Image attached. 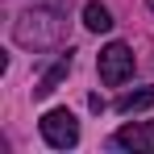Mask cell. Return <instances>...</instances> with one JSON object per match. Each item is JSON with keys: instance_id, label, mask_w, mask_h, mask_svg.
I'll use <instances>...</instances> for the list:
<instances>
[{"instance_id": "6da1fadb", "label": "cell", "mask_w": 154, "mask_h": 154, "mask_svg": "<svg viewBox=\"0 0 154 154\" xmlns=\"http://www.w3.org/2000/svg\"><path fill=\"white\" fill-rule=\"evenodd\" d=\"M63 13H67V8H54V4H50V8H46V4L25 8V13H21V21L13 25L17 46H25V50H46V46H58V42H63V33H67Z\"/></svg>"}, {"instance_id": "7a4b0ae2", "label": "cell", "mask_w": 154, "mask_h": 154, "mask_svg": "<svg viewBox=\"0 0 154 154\" xmlns=\"http://www.w3.org/2000/svg\"><path fill=\"white\" fill-rule=\"evenodd\" d=\"M42 137H46V146H54V150H71L79 142V121L67 108H50L42 117Z\"/></svg>"}, {"instance_id": "3957f363", "label": "cell", "mask_w": 154, "mask_h": 154, "mask_svg": "<svg viewBox=\"0 0 154 154\" xmlns=\"http://www.w3.org/2000/svg\"><path fill=\"white\" fill-rule=\"evenodd\" d=\"M100 79L108 88H121L129 75H133V50H129L125 42H112V46H104L100 50Z\"/></svg>"}, {"instance_id": "277c9868", "label": "cell", "mask_w": 154, "mask_h": 154, "mask_svg": "<svg viewBox=\"0 0 154 154\" xmlns=\"http://www.w3.org/2000/svg\"><path fill=\"white\" fill-rule=\"evenodd\" d=\"M112 146L154 154V125H150V121H129V125H121L117 133H112Z\"/></svg>"}, {"instance_id": "5b68a950", "label": "cell", "mask_w": 154, "mask_h": 154, "mask_svg": "<svg viewBox=\"0 0 154 154\" xmlns=\"http://www.w3.org/2000/svg\"><path fill=\"white\" fill-rule=\"evenodd\" d=\"M67 71H71V50L63 54V58H58V63H54V67H50V71H46L42 79H38V83H33V96H50L54 88L67 79Z\"/></svg>"}, {"instance_id": "8992f818", "label": "cell", "mask_w": 154, "mask_h": 154, "mask_svg": "<svg viewBox=\"0 0 154 154\" xmlns=\"http://www.w3.org/2000/svg\"><path fill=\"white\" fill-rule=\"evenodd\" d=\"M150 104H154V88H137V92H125L117 100V112H142Z\"/></svg>"}, {"instance_id": "52a82bcc", "label": "cell", "mask_w": 154, "mask_h": 154, "mask_svg": "<svg viewBox=\"0 0 154 154\" xmlns=\"http://www.w3.org/2000/svg\"><path fill=\"white\" fill-rule=\"evenodd\" d=\"M83 25L92 29V33H108V29H112V17H108V8H104V4L92 0V4L83 8Z\"/></svg>"}]
</instances>
